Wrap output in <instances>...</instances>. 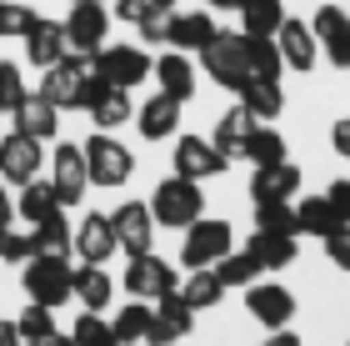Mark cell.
Segmentation results:
<instances>
[{"instance_id":"cell-32","label":"cell","mask_w":350,"mask_h":346,"mask_svg":"<svg viewBox=\"0 0 350 346\" xmlns=\"http://www.w3.org/2000/svg\"><path fill=\"white\" fill-rule=\"evenodd\" d=\"M175 296H180V301H185L190 311H211V306L226 301V286H220L215 271L205 266V271H190V276L180 281V286H175Z\"/></svg>"},{"instance_id":"cell-20","label":"cell","mask_w":350,"mask_h":346,"mask_svg":"<svg viewBox=\"0 0 350 346\" xmlns=\"http://www.w3.org/2000/svg\"><path fill=\"white\" fill-rule=\"evenodd\" d=\"M131 121H135V131L146 136V140H170V136H175V125H180V101L161 90V96H150Z\"/></svg>"},{"instance_id":"cell-23","label":"cell","mask_w":350,"mask_h":346,"mask_svg":"<svg viewBox=\"0 0 350 346\" xmlns=\"http://www.w3.org/2000/svg\"><path fill=\"white\" fill-rule=\"evenodd\" d=\"M235 96H241V106L256 121H275L280 111H285V90H280V81H260V75H245L241 86H235Z\"/></svg>"},{"instance_id":"cell-18","label":"cell","mask_w":350,"mask_h":346,"mask_svg":"<svg viewBox=\"0 0 350 346\" xmlns=\"http://www.w3.org/2000/svg\"><path fill=\"white\" fill-rule=\"evenodd\" d=\"M70 251H81V261H90V266H105L110 256H116V226H110V216H100V211H90L81 226H75V246Z\"/></svg>"},{"instance_id":"cell-30","label":"cell","mask_w":350,"mask_h":346,"mask_svg":"<svg viewBox=\"0 0 350 346\" xmlns=\"http://www.w3.org/2000/svg\"><path fill=\"white\" fill-rule=\"evenodd\" d=\"M295 231L300 236H321V241H325L330 231H340V216L330 211L325 196H300L295 201Z\"/></svg>"},{"instance_id":"cell-51","label":"cell","mask_w":350,"mask_h":346,"mask_svg":"<svg viewBox=\"0 0 350 346\" xmlns=\"http://www.w3.org/2000/svg\"><path fill=\"white\" fill-rule=\"evenodd\" d=\"M0 346H25L21 332H15V321H0Z\"/></svg>"},{"instance_id":"cell-47","label":"cell","mask_w":350,"mask_h":346,"mask_svg":"<svg viewBox=\"0 0 350 346\" xmlns=\"http://www.w3.org/2000/svg\"><path fill=\"white\" fill-rule=\"evenodd\" d=\"M325 256L350 271V226H340V231H330V236H325Z\"/></svg>"},{"instance_id":"cell-35","label":"cell","mask_w":350,"mask_h":346,"mask_svg":"<svg viewBox=\"0 0 350 346\" xmlns=\"http://www.w3.org/2000/svg\"><path fill=\"white\" fill-rule=\"evenodd\" d=\"M241 156H245V161H256V166H280L285 161V136L270 131V125H256V131L245 136Z\"/></svg>"},{"instance_id":"cell-50","label":"cell","mask_w":350,"mask_h":346,"mask_svg":"<svg viewBox=\"0 0 350 346\" xmlns=\"http://www.w3.org/2000/svg\"><path fill=\"white\" fill-rule=\"evenodd\" d=\"M140 40H165V21H150V25H135Z\"/></svg>"},{"instance_id":"cell-55","label":"cell","mask_w":350,"mask_h":346,"mask_svg":"<svg viewBox=\"0 0 350 346\" xmlns=\"http://www.w3.org/2000/svg\"><path fill=\"white\" fill-rule=\"evenodd\" d=\"M70 5H100V0H70Z\"/></svg>"},{"instance_id":"cell-38","label":"cell","mask_w":350,"mask_h":346,"mask_svg":"<svg viewBox=\"0 0 350 346\" xmlns=\"http://www.w3.org/2000/svg\"><path fill=\"white\" fill-rule=\"evenodd\" d=\"M256 231L300 236V231H295V201H260V206H256Z\"/></svg>"},{"instance_id":"cell-44","label":"cell","mask_w":350,"mask_h":346,"mask_svg":"<svg viewBox=\"0 0 350 346\" xmlns=\"http://www.w3.org/2000/svg\"><path fill=\"white\" fill-rule=\"evenodd\" d=\"M15 332H21V341H40V336H55V311L51 306H36L30 301L21 317H15Z\"/></svg>"},{"instance_id":"cell-15","label":"cell","mask_w":350,"mask_h":346,"mask_svg":"<svg viewBox=\"0 0 350 346\" xmlns=\"http://www.w3.org/2000/svg\"><path fill=\"white\" fill-rule=\"evenodd\" d=\"M310 36H315V45H325L330 66L350 71V15H345L340 5H321V10H315Z\"/></svg>"},{"instance_id":"cell-37","label":"cell","mask_w":350,"mask_h":346,"mask_svg":"<svg viewBox=\"0 0 350 346\" xmlns=\"http://www.w3.org/2000/svg\"><path fill=\"white\" fill-rule=\"evenodd\" d=\"M110 326H116V341H120V346L146 341V332H150V301H131V306H120V317L110 321Z\"/></svg>"},{"instance_id":"cell-45","label":"cell","mask_w":350,"mask_h":346,"mask_svg":"<svg viewBox=\"0 0 350 346\" xmlns=\"http://www.w3.org/2000/svg\"><path fill=\"white\" fill-rule=\"evenodd\" d=\"M36 246H30V231H15V226H0V261H30Z\"/></svg>"},{"instance_id":"cell-12","label":"cell","mask_w":350,"mask_h":346,"mask_svg":"<svg viewBox=\"0 0 350 346\" xmlns=\"http://www.w3.org/2000/svg\"><path fill=\"white\" fill-rule=\"evenodd\" d=\"M66 51L70 55H95L105 45V30H110V15H105V5H70V15L66 21Z\"/></svg>"},{"instance_id":"cell-31","label":"cell","mask_w":350,"mask_h":346,"mask_svg":"<svg viewBox=\"0 0 350 346\" xmlns=\"http://www.w3.org/2000/svg\"><path fill=\"white\" fill-rule=\"evenodd\" d=\"M70 291L85 301V311H105V306H110V296H116V281L105 276V266H90V261H85L81 271L70 276Z\"/></svg>"},{"instance_id":"cell-41","label":"cell","mask_w":350,"mask_h":346,"mask_svg":"<svg viewBox=\"0 0 350 346\" xmlns=\"http://www.w3.org/2000/svg\"><path fill=\"white\" fill-rule=\"evenodd\" d=\"M245 40H250V36H245ZM245 55H250V75H260V81H280L285 60H280V51H275V40H250Z\"/></svg>"},{"instance_id":"cell-40","label":"cell","mask_w":350,"mask_h":346,"mask_svg":"<svg viewBox=\"0 0 350 346\" xmlns=\"http://www.w3.org/2000/svg\"><path fill=\"white\" fill-rule=\"evenodd\" d=\"M40 15L25 5V0H0V40H25V30L36 25Z\"/></svg>"},{"instance_id":"cell-56","label":"cell","mask_w":350,"mask_h":346,"mask_svg":"<svg viewBox=\"0 0 350 346\" xmlns=\"http://www.w3.org/2000/svg\"><path fill=\"white\" fill-rule=\"evenodd\" d=\"M135 346H150V341H135Z\"/></svg>"},{"instance_id":"cell-13","label":"cell","mask_w":350,"mask_h":346,"mask_svg":"<svg viewBox=\"0 0 350 346\" xmlns=\"http://www.w3.org/2000/svg\"><path fill=\"white\" fill-rule=\"evenodd\" d=\"M85 186H90V176H85V151L70 146V140H60L55 156H51V191H55V201H60V206H70V201L85 196Z\"/></svg>"},{"instance_id":"cell-36","label":"cell","mask_w":350,"mask_h":346,"mask_svg":"<svg viewBox=\"0 0 350 346\" xmlns=\"http://www.w3.org/2000/svg\"><path fill=\"white\" fill-rule=\"evenodd\" d=\"M211 271H215L220 286H250V281L260 276V261L250 256V251H226V256H220Z\"/></svg>"},{"instance_id":"cell-7","label":"cell","mask_w":350,"mask_h":346,"mask_svg":"<svg viewBox=\"0 0 350 346\" xmlns=\"http://www.w3.org/2000/svg\"><path fill=\"white\" fill-rule=\"evenodd\" d=\"M150 66H155V60L140 51V45H100V51L90 55V71L100 75V81L120 86V90L140 86V81L150 75Z\"/></svg>"},{"instance_id":"cell-21","label":"cell","mask_w":350,"mask_h":346,"mask_svg":"<svg viewBox=\"0 0 350 346\" xmlns=\"http://www.w3.org/2000/svg\"><path fill=\"white\" fill-rule=\"evenodd\" d=\"M275 51H280V60H285L291 71H310V66H315V36H310V25L285 15L280 30H275Z\"/></svg>"},{"instance_id":"cell-8","label":"cell","mask_w":350,"mask_h":346,"mask_svg":"<svg viewBox=\"0 0 350 346\" xmlns=\"http://www.w3.org/2000/svg\"><path fill=\"white\" fill-rule=\"evenodd\" d=\"M125 291H131V301H161V296L175 291V266L161 261L155 251H146V256H131V266H125Z\"/></svg>"},{"instance_id":"cell-24","label":"cell","mask_w":350,"mask_h":346,"mask_svg":"<svg viewBox=\"0 0 350 346\" xmlns=\"http://www.w3.org/2000/svg\"><path fill=\"white\" fill-rule=\"evenodd\" d=\"M25 55H30V66H40V71L55 66L60 55H70L66 51V25L60 21H36L25 30Z\"/></svg>"},{"instance_id":"cell-34","label":"cell","mask_w":350,"mask_h":346,"mask_svg":"<svg viewBox=\"0 0 350 346\" xmlns=\"http://www.w3.org/2000/svg\"><path fill=\"white\" fill-rule=\"evenodd\" d=\"M15 211H21L30 226H40L45 216H55V211H60V201H55V191H51V181H40V176H36V181H25V186H21V196H15Z\"/></svg>"},{"instance_id":"cell-16","label":"cell","mask_w":350,"mask_h":346,"mask_svg":"<svg viewBox=\"0 0 350 346\" xmlns=\"http://www.w3.org/2000/svg\"><path fill=\"white\" fill-rule=\"evenodd\" d=\"M190 326H196V311L170 291V296H161V301L150 306V332H146V341L150 346H175L180 336H190Z\"/></svg>"},{"instance_id":"cell-48","label":"cell","mask_w":350,"mask_h":346,"mask_svg":"<svg viewBox=\"0 0 350 346\" xmlns=\"http://www.w3.org/2000/svg\"><path fill=\"white\" fill-rule=\"evenodd\" d=\"M330 146H336V151L345 156V161H350V116H345V121H336V125H330Z\"/></svg>"},{"instance_id":"cell-9","label":"cell","mask_w":350,"mask_h":346,"mask_svg":"<svg viewBox=\"0 0 350 346\" xmlns=\"http://www.w3.org/2000/svg\"><path fill=\"white\" fill-rule=\"evenodd\" d=\"M90 75V60L85 55H60L55 66H45V81H40V96L55 106V111H81V86Z\"/></svg>"},{"instance_id":"cell-46","label":"cell","mask_w":350,"mask_h":346,"mask_svg":"<svg viewBox=\"0 0 350 346\" xmlns=\"http://www.w3.org/2000/svg\"><path fill=\"white\" fill-rule=\"evenodd\" d=\"M325 201H330V211L340 216V226H350V181H330L325 186Z\"/></svg>"},{"instance_id":"cell-52","label":"cell","mask_w":350,"mask_h":346,"mask_svg":"<svg viewBox=\"0 0 350 346\" xmlns=\"http://www.w3.org/2000/svg\"><path fill=\"white\" fill-rule=\"evenodd\" d=\"M10 221H15V201L0 191V226H10Z\"/></svg>"},{"instance_id":"cell-3","label":"cell","mask_w":350,"mask_h":346,"mask_svg":"<svg viewBox=\"0 0 350 346\" xmlns=\"http://www.w3.org/2000/svg\"><path fill=\"white\" fill-rule=\"evenodd\" d=\"M226 251H235V231H230V221H220V216H200V221L185 226L180 266H185V271H205V266H215Z\"/></svg>"},{"instance_id":"cell-6","label":"cell","mask_w":350,"mask_h":346,"mask_svg":"<svg viewBox=\"0 0 350 346\" xmlns=\"http://www.w3.org/2000/svg\"><path fill=\"white\" fill-rule=\"evenodd\" d=\"M81 111L95 121V131H116V125H125L135 111H131V90H120V86H110L100 81V75H85V86H81Z\"/></svg>"},{"instance_id":"cell-19","label":"cell","mask_w":350,"mask_h":346,"mask_svg":"<svg viewBox=\"0 0 350 346\" xmlns=\"http://www.w3.org/2000/svg\"><path fill=\"white\" fill-rule=\"evenodd\" d=\"M300 191V166L295 161H280V166H256L250 176V201H295Z\"/></svg>"},{"instance_id":"cell-25","label":"cell","mask_w":350,"mask_h":346,"mask_svg":"<svg viewBox=\"0 0 350 346\" xmlns=\"http://www.w3.org/2000/svg\"><path fill=\"white\" fill-rule=\"evenodd\" d=\"M211 36H215L211 10H185V15H170L165 21V40L175 45V51H200Z\"/></svg>"},{"instance_id":"cell-53","label":"cell","mask_w":350,"mask_h":346,"mask_svg":"<svg viewBox=\"0 0 350 346\" xmlns=\"http://www.w3.org/2000/svg\"><path fill=\"white\" fill-rule=\"evenodd\" d=\"M25 346H75V341H70V336H60V332H55V336H40V341H25Z\"/></svg>"},{"instance_id":"cell-54","label":"cell","mask_w":350,"mask_h":346,"mask_svg":"<svg viewBox=\"0 0 350 346\" xmlns=\"http://www.w3.org/2000/svg\"><path fill=\"white\" fill-rule=\"evenodd\" d=\"M205 5H211V10H241L245 0H205Z\"/></svg>"},{"instance_id":"cell-1","label":"cell","mask_w":350,"mask_h":346,"mask_svg":"<svg viewBox=\"0 0 350 346\" xmlns=\"http://www.w3.org/2000/svg\"><path fill=\"white\" fill-rule=\"evenodd\" d=\"M150 216L155 226H170V231H185L190 221L205 216V196H200V181H185V176H165L150 196Z\"/></svg>"},{"instance_id":"cell-43","label":"cell","mask_w":350,"mask_h":346,"mask_svg":"<svg viewBox=\"0 0 350 346\" xmlns=\"http://www.w3.org/2000/svg\"><path fill=\"white\" fill-rule=\"evenodd\" d=\"M70 341H75V346H120V341H116V326L100 321V311H85V317L75 321Z\"/></svg>"},{"instance_id":"cell-4","label":"cell","mask_w":350,"mask_h":346,"mask_svg":"<svg viewBox=\"0 0 350 346\" xmlns=\"http://www.w3.org/2000/svg\"><path fill=\"white\" fill-rule=\"evenodd\" d=\"M81 151H85V176H90V186H100V191H116V186L131 181L135 161H131V151H125L110 131H95Z\"/></svg>"},{"instance_id":"cell-27","label":"cell","mask_w":350,"mask_h":346,"mask_svg":"<svg viewBox=\"0 0 350 346\" xmlns=\"http://www.w3.org/2000/svg\"><path fill=\"white\" fill-rule=\"evenodd\" d=\"M245 251L260 261V271H285V266L295 261L300 241H295V236H270V231H256V236L245 241Z\"/></svg>"},{"instance_id":"cell-42","label":"cell","mask_w":350,"mask_h":346,"mask_svg":"<svg viewBox=\"0 0 350 346\" xmlns=\"http://www.w3.org/2000/svg\"><path fill=\"white\" fill-rule=\"evenodd\" d=\"M25 96H30V90H25L21 66H15V60H0V116H15Z\"/></svg>"},{"instance_id":"cell-29","label":"cell","mask_w":350,"mask_h":346,"mask_svg":"<svg viewBox=\"0 0 350 346\" xmlns=\"http://www.w3.org/2000/svg\"><path fill=\"white\" fill-rule=\"evenodd\" d=\"M280 21H285L280 0H245L241 5V36H250V40H275Z\"/></svg>"},{"instance_id":"cell-49","label":"cell","mask_w":350,"mask_h":346,"mask_svg":"<svg viewBox=\"0 0 350 346\" xmlns=\"http://www.w3.org/2000/svg\"><path fill=\"white\" fill-rule=\"evenodd\" d=\"M260 346H300V336H295V332H285V326H280V332H270V341H260Z\"/></svg>"},{"instance_id":"cell-5","label":"cell","mask_w":350,"mask_h":346,"mask_svg":"<svg viewBox=\"0 0 350 346\" xmlns=\"http://www.w3.org/2000/svg\"><path fill=\"white\" fill-rule=\"evenodd\" d=\"M70 266H66V256H30L25 261V276H21V286H25V296H30V301H36V306H66L70 301Z\"/></svg>"},{"instance_id":"cell-14","label":"cell","mask_w":350,"mask_h":346,"mask_svg":"<svg viewBox=\"0 0 350 346\" xmlns=\"http://www.w3.org/2000/svg\"><path fill=\"white\" fill-rule=\"evenodd\" d=\"M110 226H116V246L125 251V256H146L150 241H155V216H150V206H140V201L116 206Z\"/></svg>"},{"instance_id":"cell-22","label":"cell","mask_w":350,"mask_h":346,"mask_svg":"<svg viewBox=\"0 0 350 346\" xmlns=\"http://www.w3.org/2000/svg\"><path fill=\"white\" fill-rule=\"evenodd\" d=\"M150 75L161 81L165 96H175L180 106H185L190 96H196V66H190V55H185V51H165V55L150 66Z\"/></svg>"},{"instance_id":"cell-17","label":"cell","mask_w":350,"mask_h":346,"mask_svg":"<svg viewBox=\"0 0 350 346\" xmlns=\"http://www.w3.org/2000/svg\"><path fill=\"white\" fill-rule=\"evenodd\" d=\"M230 161L220 156L205 136H180L175 140V176H185V181H205V176H220Z\"/></svg>"},{"instance_id":"cell-26","label":"cell","mask_w":350,"mask_h":346,"mask_svg":"<svg viewBox=\"0 0 350 346\" xmlns=\"http://www.w3.org/2000/svg\"><path fill=\"white\" fill-rule=\"evenodd\" d=\"M55 125H60V111L40 96V90H36V96H25L21 111H15V131H25L36 140H55Z\"/></svg>"},{"instance_id":"cell-10","label":"cell","mask_w":350,"mask_h":346,"mask_svg":"<svg viewBox=\"0 0 350 346\" xmlns=\"http://www.w3.org/2000/svg\"><path fill=\"white\" fill-rule=\"evenodd\" d=\"M45 140L36 136H25V131H10L5 140H0V176H5L10 186H25V181H36L40 176V166H45Z\"/></svg>"},{"instance_id":"cell-33","label":"cell","mask_w":350,"mask_h":346,"mask_svg":"<svg viewBox=\"0 0 350 346\" xmlns=\"http://www.w3.org/2000/svg\"><path fill=\"white\" fill-rule=\"evenodd\" d=\"M30 246H36V256H66V251L75 246V226L66 221V211L45 216V221L30 231Z\"/></svg>"},{"instance_id":"cell-11","label":"cell","mask_w":350,"mask_h":346,"mask_svg":"<svg viewBox=\"0 0 350 346\" xmlns=\"http://www.w3.org/2000/svg\"><path fill=\"white\" fill-rule=\"evenodd\" d=\"M245 311H250L260 326L280 332V326L295 321V296L285 291L280 281H250V286H245Z\"/></svg>"},{"instance_id":"cell-39","label":"cell","mask_w":350,"mask_h":346,"mask_svg":"<svg viewBox=\"0 0 350 346\" xmlns=\"http://www.w3.org/2000/svg\"><path fill=\"white\" fill-rule=\"evenodd\" d=\"M116 15L131 25H150V21H170L175 0H116Z\"/></svg>"},{"instance_id":"cell-28","label":"cell","mask_w":350,"mask_h":346,"mask_svg":"<svg viewBox=\"0 0 350 346\" xmlns=\"http://www.w3.org/2000/svg\"><path fill=\"white\" fill-rule=\"evenodd\" d=\"M250 131H256V116H250L245 106H230V111L215 121V136H211V146H215V151L230 161V156H241V146H245V136H250Z\"/></svg>"},{"instance_id":"cell-2","label":"cell","mask_w":350,"mask_h":346,"mask_svg":"<svg viewBox=\"0 0 350 346\" xmlns=\"http://www.w3.org/2000/svg\"><path fill=\"white\" fill-rule=\"evenodd\" d=\"M245 36L241 30H215L211 40L200 45V71L211 75L215 86H226V90H235L250 75V55H245Z\"/></svg>"}]
</instances>
